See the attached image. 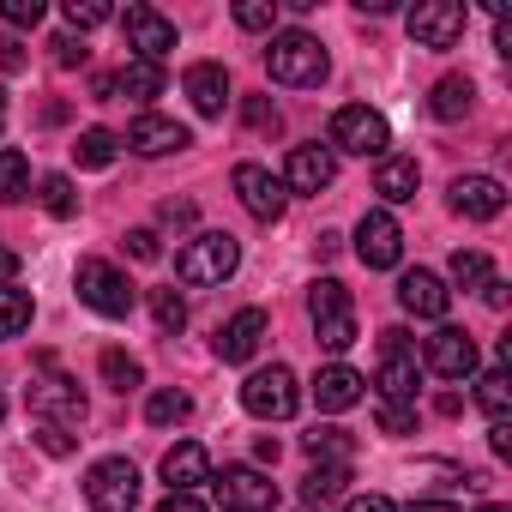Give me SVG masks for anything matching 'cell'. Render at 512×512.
<instances>
[{
    "mask_svg": "<svg viewBox=\"0 0 512 512\" xmlns=\"http://www.w3.org/2000/svg\"><path fill=\"white\" fill-rule=\"evenodd\" d=\"M386 145H392V127H386V115L380 109H368V103H344L338 115H332V157L338 151H350V157H386Z\"/></svg>",
    "mask_w": 512,
    "mask_h": 512,
    "instance_id": "cell-4",
    "label": "cell"
},
{
    "mask_svg": "<svg viewBox=\"0 0 512 512\" xmlns=\"http://www.w3.org/2000/svg\"><path fill=\"white\" fill-rule=\"evenodd\" d=\"M25 193H31V157L13 151V145H0V199L19 205Z\"/></svg>",
    "mask_w": 512,
    "mask_h": 512,
    "instance_id": "cell-28",
    "label": "cell"
},
{
    "mask_svg": "<svg viewBox=\"0 0 512 512\" xmlns=\"http://www.w3.org/2000/svg\"><path fill=\"white\" fill-rule=\"evenodd\" d=\"M356 260H362L368 272H392V266L404 260V229H398V217H392L386 205L362 211V223H356Z\"/></svg>",
    "mask_w": 512,
    "mask_h": 512,
    "instance_id": "cell-8",
    "label": "cell"
},
{
    "mask_svg": "<svg viewBox=\"0 0 512 512\" xmlns=\"http://www.w3.org/2000/svg\"><path fill=\"white\" fill-rule=\"evenodd\" d=\"M0 121H7V91H0Z\"/></svg>",
    "mask_w": 512,
    "mask_h": 512,
    "instance_id": "cell-57",
    "label": "cell"
},
{
    "mask_svg": "<svg viewBox=\"0 0 512 512\" xmlns=\"http://www.w3.org/2000/svg\"><path fill=\"white\" fill-rule=\"evenodd\" d=\"M266 73H272L278 85H290V91H308V85H320V79L332 73V61H326V49H320L314 31H272V43H266Z\"/></svg>",
    "mask_w": 512,
    "mask_h": 512,
    "instance_id": "cell-1",
    "label": "cell"
},
{
    "mask_svg": "<svg viewBox=\"0 0 512 512\" xmlns=\"http://www.w3.org/2000/svg\"><path fill=\"white\" fill-rule=\"evenodd\" d=\"M247 127H278V109L266 97H247Z\"/></svg>",
    "mask_w": 512,
    "mask_h": 512,
    "instance_id": "cell-47",
    "label": "cell"
},
{
    "mask_svg": "<svg viewBox=\"0 0 512 512\" xmlns=\"http://www.w3.org/2000/svg\"><path fill=\"white\" fill-rule=\"evenodd\" d=\"M314 338H320V350L344 356V350L356 344V314H332V320H314Z\"/></svg>",
    "mask_w": 512,
    "mask_h": 512,
    "instance_id": "cell-35",
    "label": "cell"
},
{
    "mask_svg": "<svg viewBox=\"0 0 512 512\" xmlns=\"http://www.w3.org/2000/svg\"><path fill=\"white\" fill-rule=\"evenodd\" d=\"M115 151H121V139H115L109 127H85V133L73 139V157H79V169H109V163H115Z\"/></svg>",
    "mask_w": 512,
    "mask_h": 512,
    "instance_id": "cell-26",
    "label": "cell"
},
{
    "mask_svg": "<svg viewBox=\"0 0 512 512\" xmlns=\"http://www.w3.org/2000/svg\"><path fill=\"white\" fill-rule=\"evenodd\" d=\"M49 49H55V67H85V61H91V49H85L79 37H55Z\"/></svg>",
    "mask_w": 512,
    "mask_h": 512,
    "instance_id": "cell-43",
    "label": "cell"
},
{
    "mask_svg": "<svg viewBox=\"0 0 512 512\" xmlns=\"http://www.w3.org/2000/svg\"><path fill=\"white\" fill-rule=\"evenodd\" d=\"M115 13L103 7V0H67V25L73 31H97V25H109Z\"/></svg>",
    "mask_w": 512,
    "mask_h": 512,
    "instance_id": "cell-40",
    "label": "cell"
},
{
    "mask_svg": "<svg viewBox=\"0 0 512 512\" xmlns=\"http://www.w3.org/2000/svg\"><path fill=\"white\" fill-rule=\"evenodd\" d=\"M163 482H169V494H193L199 482H211V452H205L199 440L169 446V452H163Z\"/></svg>",
    "mask_w": 512,
    "mask_h": 512,
    "instance_id": "cell-18",
    "label": "cell"
},
{
    "mask_svg": "<svg viewBox=\"0 0 512 512\" xmlns=\"http://www.w3.org/2000/svg\"><path fill=\"white\" fill-rule=\"evenodd\" d=\"M73 284H79V302H85L91 314H103V320H127L133 302H139V290L127 284V272H115L109 260H79Z\"/></svg>",
    "mask_w": 512,
    "mask_h": 512,
    "instance_id": "cell-3",
    "label": "cell"
},
{
    "mask_svg": "<svg viewBox=\"0 0 512 512\" xmlns=\"http://www.w3.org/2000/svg\"><path fill=\"white\" fill-rule=\"evenodd\" d=\"M0 422H7V398H0Z\"/></svg>",
    "mask_w": 512,
    "mask_h": 512,
    "instance_id": "cell-58",
    "label": "cell"
},
{
    "mask_svg": "<svg viewBox=\"0 0 512 512\" xmlns=\"http://www.w3.org/2000/svg\"><path fill=\"white\" fill-rule=\"evenodd\" d=\"M31 296L25 290H13V284H0V338H19L25 326H31Z\"/></svg>",
    "mask_w": 512,
    "mask_h": 512,
    "instance_id": "cell-33",
    "label": "cell"
},
{
    "mask_svg": "<svg viewBox=\"0 0 512 512\" xmlns=\"http://www.w3.org/2000/svg\"><path fill=\"white\" fill-rule=\"evenodd\" d=\"M235 193H241V205L260 217V223H278L284 217V205H290V193H284V181L272 175V169H260V163H235Z\"/></svg>",
    "mask_w": 512,
    "mask_h": 512,
    "instance_id": "cell-12",
    "label": "cell"
},
{
    "mask_svg": "<svg viewBox=\"0 0 512 512\" xmlns=\"http://www.w3.org/2000/svg\"><path fill=\"white\" fill-rule=\"evenodd\" d=\"M470 103H476V85H470L464 73H446V79L428 91V109H434L440 121H464V115H470Z\"/></svg>",
    "mask_w": 512,
    "mask_h": 512,
    "instance_id": "cell-24",
    "label": "cell"
},
{
    "mask_svg": "<svg viewBox=\"0 0 512 512\" xmlns=\"http://www.w3.org/2000/svg\"><path fill=\"white\" fill-rule=\"evenodd\" d=\"M374 386H380L386 404H416V386H422V362H416V350H410V356H386L380 374H374Z\"/></svg>",
    "mask_w": 512,
    "mask_h": 512,
    "instance_id": "cell-23",
    "label": "cell"
},
{
    "mask_svg": "<svg viewBox=\"0 0 512 512\" xmlns=\"http://www.w3.org/2000/svg\"><path fill=\"white\" fill-rule=\"evenodd\" d=\"M404 25H410L416 49H452V43L464 37L470 13L458 7V0H416V7L404 13Z\"/></svg>",
    "mask_w": 512,
    "mask_h": 512,
    "instance_id": "cell-9",
    "label": "cell"
},
{
    "mask_svg": "<svg viewBox=\"0 0 512 512\" xmlns=\"http://www.w3.org/2000/svg\"><path fill=\"white\" fill-rule=\"evenodd\" d=\"M31 416L49 422V428H79V422H85V392H79V380H67V374L31 380Z\"/></svg>",
    "mask_w": 512,
    "mask_h": 512,
    "instance_id": "cell-10",
    "label": "cell"
},
{
    "mask_svg": "<svg viewBox=\"0 0 512 512\" xmlns=\"http://www.w3.org/2000/svg\"><path fill=\"white\" fill-rule=\"evenodd\" d=\"M410 512H458V506H452V500H416Z\"/></svg>",
    "mask_w": 512,
    "mask_h": 512,
    "instance_id": "cell-55",
    "label": "cell"
},
{
    "mask_svg": "<svg viewBox=\"0 0 512 512\" xmlns=\"http://www.w3.org/2000/svg\"><path fill=\"white\" fill-rule=\"evenodd\" d=\"M151 320H157V332H181V326H187L181 290H151Z\"/></svg>",
    "mask_w": 512,
    "mask_h": 512,
    "instance_id": "cell-37",
    "label": "cell"
},
{
    "mask_svg": "<svg viewBox=\"0 0 512 512\" xmlns=\"http://www.w3.org/2000/svg\"><path fill=\"white\" fill-rule=\"evenodd\" d=\"M344 482H350V464H314V470L302 476V500H308V506L338 500V494H344Z\"/></svg>",
    "mask_w": 512,
    "mask_h": 512,
    "instance_id": "cell-29",
    "label": "cell"
},
{
    "mask_svg": "<svg viewBox=\"0 0 512 512\" xmlns=\"http://www.w3.org/2000/svg\"><path fill=\"white\" fill-rule=\"evenodd\" d=\"M163 223H193V205H187V199H169V205H163Z\"/></svg>",
    "mask_w": 512,
    "mask_h": 512,
    "instance_id": "cell-51",
    "label": "cell"
},
{
    "mask_svg": "<svg viewBox=\"0 0 512 512\" xmlns=\"http://www.w3.org/2000/svg\"><path fill=\"white\" fill-rule=\"evenodd\" d=\"M127 253H133V260H157V229H127Z\"/></svg>",
    "mask_w": 512,
    "mask_h": 512,
    "instance_id": "cell-45",
    "label": "cell"
},
{
    "mask_svg": "<svg viewBox=\"0 0 512 512\" xmlns=\"http://www.w3.org/2000/svg\"><path fill=\"white\" fill-rule=\"evenodd\" d=\"M43 205H49V217H79L73 181H67V175H43Z\"/></svg>",
    "mask_w": 512,
    "mask_h": 512,
    "instance_id": "cell-38",
    "label": "cell"
},
{
    "mask_svg": "<svg viewBox=\"0 0 512 512\" xmlns=\"http://www.w3.org/2000/svg\"><path fill=\"white\" fill-rule=\"evenodd\" d=\"M476 512H512V506H500V500H488V506H476Z\"/></svg>",
    "mask_w": 512,
    "mask_h": 512,
    "instance_id": "cell-56",
    "label": "cell"
},
{
    "mask_svg": "<svg viewBox=\"0 0 512 512\" xmlns=\"http://www.w3.org/2000/svg\"><path fill=\"white\" fill-rule=\"evenodd\" d=\"M115 97H133V103L163 97V67H151V61H127V67L115 73Z\"/></svg>",
    "mask_w": 512,
    "mask_h": 512,
    "instance_id": "cell-25",
    "label": "cell"
},
{
    "mask_svg": "<svg viewBox=\"0 0 512 512\" xmlns=\"http://www.w3.org/2000/svg\"><path fill=\"white\" fill-rule=\"evenodd\" d=\"M422 362L440 374V380H470L476 368H482V356H476V344L458 332V326H440L434 338H428V350H422Z\"/></svg>",
    "mask_w": 512,
    "mask_h": 512,
    "instance_id": "cell-13",
    "label": "cell"
},
{
    "mask_svg": "<svg viewBox=\"0 0 512 512\" xmlns=\"http://www.w3.org/2000/svg\"><path fill=\"white\" fill-rule=\"evenodd\" d=\"M308 314H314V320H332V314H356V308H350V290H344L338 278H320V284L308 290Z\"/></svg>",
    "mask_w": 512,
    "mask_h": 512,
    "instance_id": "cell-34",
    "label": "cell"
},
{
    "mask_svg": "<svg viewBox=\"0 0 512 512\" xmlns=\"http://www.w3.org/2000/svg\"><path fill=\"white\" fill-rule=\"evenodd\" d=\"M488 278H494V266H488L482 247H458V253H452V284H458V290H482Z\"/></svg>",
    "mask_w": 512,
    "mask_h": 512,
    "instance_id": "cell-31",
    "label": "cell"
},
{
    "mask_svg": "<svg viewBox=\"0 0 512 512\" xmlns=\"http://www.w3.org/2000/svg\"><path fill=\"white\" fill-rule=\"evenodd\" d=\"M416 187H422V169H416V157H380V169H374V193L386 199V205H404V199H416Z\"/></svg>",
    "mask_w": 512,
    "mask_h": 512,
    "instance_id": "cell-22",
    "label": "cell"
},
{
    "mask_svg": "<svg viewBox=\"0 0 512 512\" xmlns=\"http://www.w3.org/2000/svg\"><path fill=\"white\" fill-rule=\"evenodd\" d=\"M37 446H43L49 458H67V452H73V434H67V428H49V422H43V428H37Z\"/></svg>",
    "mask_w": 512,
    "mask_h": 512,
    "instance_id": "cell-44",
    "label": "cell"
},
{
    "mask_svg": "<svg viewBox=\"0 0 512 512\" xmlns=\"http://www.w3.org/2000/svg\"><path fill=\"white\" fill-rule=\"evenodd\" d=\"M103 380H109V392H121V398H127L145 374H139V362H133L127 350H103Z\"/></svg>",
    "mask_w": 512,
    "mask_h": 512,
    "instance_id": "cell-36",
    "label": "cell"
},
{
    "mask_svg": "<svg viewBox=\"0 0 512 512\" xmlns=\"http://www.w3.org/2000/svg\"><path fill=\"white\" fill-rule=\"evenodd\" d=\"M302 446H308L314 464H350L356 458V440L344 428H314V434H302Z\"/></svg>",
    "mask_w": 512,
    "mask_h": 512,
    "instance_id": "cell-27",
    "label": "cell"
},
{
    "mask_svg": "<svg viewBox=\"0 0 512 512\" xmlns=\"http://www.w3.org/2000/svg\"><path fill=\"white\" fill-rule=\"evenodd\" d=\"M235 266H241V241L223 235V229H205V235H193V241L175 253V278L193 284V290H211V284L235 278Z\"/></svg>",
    "mask_w": 512,
    "mask_h": 512,
    "instance_id": "cell-2",
    "label": "cell"
},
{
    "mask_svg": "<svg viewBox=\"0 0 512 512\" xmlns=\"http://www.w3.org/2000/svg\"><path fill=\"white\" fill-rule=\"evenodd\" d=\"M260 344H266V308H241V314L217 332V356H223V362H247Z\"/></svg>",
    "mask_w": 512,
    "mask_h": 512,
    "instance_id": "cell-19",
    "label": "cell"
},
{
    "mask_svg": "<svg viewBox=\"0 0 512 512\" xmlns=\"http://www.w3.org/2000/svg\"><path fill=\"white\" fill-rule=\"evenodd\" d=\"M121 31H127V49H139L133 61L163 67V55L175 49V19H163L157 7H127L121 13Z\"/></svg>",
    "mask_w": 512,
    "mask_h": 512,
    "instance_id": "cell-11",
    "label": "cell"
},
{
    "mask_svg": "<svg viewBox=\"0 0 512 512\" xmlns=\"http://www.w3.org/2000/svg\"><path fill=\"white\" fill-rule=\"evenodd\" d=\"M187 416H193V398L175 392V386L151 392V404H145V422H151V428H175V422H187Z\"/></svg>",
    "mask_w": 512,
    "mask_h": 512,
    "instance_id": "cell-30",
    "label": "cell"
},
{
    "mask_svg": "<svg viewBox=\"0 0 512 512\" xmlns=\"http://www.w3.org/2000/svg\"><path fill=\"white\" fill-rule=\"evenodd\" d=\"M181 85H187V97H193L199 115H223V109H229V73H223L217 61H193Z\"/></svg>",
    "mask_w": 512,
    "mask_h": 512,
    "instance_id": "cell-20",
    "label": "cell"
},
{
    "mask_svg": "<svg viewBox=\"0 0 512 512\" xmlns=\"http://www.w3.org/2000/svg\"><path fill=\"white\" fill-rule=\"evenodd\" d=\"M476 404L488 410V422H506V404H512V380H506V368H488V374L476 380Z\"/></svg>",
    "mask_w": 512,
    "mask_h": 512,
    "instance_id": "cell-32",
    "label": "cell"
},
{
    "mask_svg": "<svg viewBox=\"0 0 512 512\" xmlns=\"http://www.w3.org/2000/svg\"><path fill=\"white\" fill-rule=\"evenodd\" d=\"M314 404H320L326 416H338V410L362 404V374H356V368H344V362L320 368V380H314Z\"/></svg>",
    "mask_w": 512,
    "mask_h": 512,
    "instance_id": "cell-21",
    "label": "cell"
},
{
    "mask_svg": "<svg viewBox=\"0 0 512 512\" xmlns=\"http://www.w3.org/2000/svg\"><path fill=\"white\" fill-rule=\"evenodd\" d=\"M85 506L91 512H133L139 506V470H133V458H97L85 470Z\"/></svg>",
    "mask_w": 512,
    "mask_h": 512,
    "instance_id": "cell-7",
    "label": "cell"
},
{
    "mask_svg": "<svg viewBox=\"0 0 512 512\" xmlns=\"http://www.w3.org/2000/svg\"><path fill=\"white\" fill-rule=\"evenodd\" d=\"M452 211L470 217V223H488V217L506 211V187L494 175H458L452 181Z\"/></svg>",
    "mask_w": 512,
    "mask_h": 512,
    "instance_id": "cell-15",
    "label": "cell"
},
{
    "mask_svg": "<svg viewBox=\"0 0 512 512\" xmlns=\"http://www.w3.org/2000/svg\"><path fill=\"white\" fill-rule=\"evenodd\" d=\"M235 25H241V31H272V25H278V0H241V7H235Z\"/></svg>",
    "mask_w": 512,
    "mask_h": 512,
    "instance_id": "cell-39",
    "label": "cell"
},
{
    "mask_svg": "<svg viewBox=\"0 0 512 512\" xmlns=\"http://www.w3.org/2000/svg\"><path fill=\"white\" fill-rule=\"evenodd\" d=\"M157 512H211V506H205L199 494H163V500H157Z\"/></svg>",
    "mask_w": 512,
    "mask_h": 512,
    "instance_id": "cell-46",
    "label": "cell"
},
{
    "mask_svg": "<svg viewBox=\"0 0 512 512\" xmlns=\"http://www.w3.org/2000/svg\"><path fill=\"white\" fill-rule=\"evenodd\" d=\"M13 278H19V253L0 241V284H13Z\"/></svg>",
    "mask_w": 512,
    "mask_h": 512,
    "instance_id": "cell-50",
    "label": "cell"
},
{
    "mask_svg": "<svg viewBox=\"0 0 512 512\" xmlns=\"http://www.w3.org/2000/svg\"><path fill=\"white\" fill-rule=\"evenodd\" d=\"M482 302H488V308H506V284H500V278H488V284H482Z\"/></svg>",
    "mask_w": 512,
    "mask_h": 512,
    "instance_id": "cell-53",
    "label": "cell"
},
{
    "mask_svg": "<svg viewBox=\"0 0 512 512\" xmlns=\"http://www.w3.org/2000/svg\"><path fill=\"white\" fill-rule=\"evenodd\" d=\"M241 404H247V416H260V422H290V416L302 410L296 374H290L284 362H272V368H260V374H247Z\"/></svg>",
    "mask_w": 512,
    "mask_h": 512,
    "instance_id": "cell-5",
    "label": "cell"
},
{
    "mask_svg": "<svg viewBox=\"0 0 512 512\" xmlns=\"http://www.w3.org/2000/svg\"><path fill=\"white\" fill-rule=\"evenodd\" d=\"M398 308L416 314V320H446L452 290H446L434 272H404V278H398Z\"/></svg>",
    "mask_w": 512,
    "mask_h": 512,
    "instance_id": "cell-17",
    "label": "cell"
},
{
    "mask_svg": "<svg viewBox=\"0 0 512 512\" xmlns=\"http://www.w3.org/2000/svg\"><path fill=\"white\" fill-rule=\"evenodd\" d=\"M253 458H260V464H278V440H272V434H266V440H260V446H253Z\"/></svg>",
    "mask_w": 512,
    "mask_h": 512,
    "instance_id": "cell-54",
    "label": "cell"
},
{
    "mask_svg": "<svg viewBox=\"0 0 512 512\" xmlns=\"http://www.w3.org/2000/svg\"><path fill=\"white\" fill-rule=\"evenodd\" d=\"M380 434H416V404H380Z\"/></svg>",
    "mask_w": 512,
    "mask_h": 512,
    "instance_id": "cell-42",
    "label": "cell"
},
{
    "mask_svg": "<svg viewBox=\"0 0 512 512\" xmlns=\"http://www.w3.org/2000/svg\"><path fill=\"white\" fill-rule=\"evenodd\" d=\"M488 446L506 458V452H512V428H506V422H494V428H488Z\"/></svg>",
    "mask_w": 512,
    "mask_h": 512,
    "instance_id": "cell-52",
    "label": "cell"
},
{
    "mask_svg": "<svg viewBox=\"0 0 512 512\" xmlns=\"http://www.w3.org/2000/svg\"><path fill=\"white\" fill-rule=\"evenodd\" d=\"M211 494L223 512H272L278 506V482L260 464H223V476H211Z\"/></svg>",
    "mask_w": 512,
    "mask_h": 512,
    "instance_id": "cell-6",
    "label": "cell"
},
{
    "mask_svg": "<svg viewBox=\"0 0 512 512\" xmlns=\"http://www.w3.org/2000/svg\"><path fill=\"white\" fill-rule=\"evenodd\" d=\"M19 67H25V49L13 37H0V73H19Z\"/></svg>",
    "mask_w": 512,
    "mask_h": 512,
    "instance_id": "cell-49",
    "label": "cell"
},
{
    "mask_svg": "<svg viewBox=\"0 0 512 512\" xmlns=\"http://www.w3.org/2000/svg\"><path fill=\"white\" fill-rule=\"evenodd\" d=\"M0 19L19 25V31H37L43 25V0H0Z\"/></svg>",
    "mask_w": 512,
    "mask_h": 512,
    "instance_id": "cell-41",
    "label": "cell"
},
{
    "mask_svg": "<svg viewBox=\"0 0 512 512\" xmlns=\"http://www.w3.org/2000/svg\"><path fill=\"white\" fill-rule=\"evenodd\" d=\"M127 145H133L139 157H169V151H187L193 133H187L181 121H169V115H139V121L127 127Z\"/></svg>",
    "mask_w": 512,
    "mask_h": 512,
    "instance_id": "cell-16",
    "label": "cell"
},
{
    "mask_svg": "<svg viewBox=\"0 0 512 512\" xmlns=\"http://www.w3.org/2000/svg\"><path fill=\"white\" fill-rule=\"evenodd\" d=\"M344 512H398L386 494H356V500H344Z\"/></svg>",
    "mask_w": 512,
    "mask_h": 512,
    "instance_id": "cell-48",
    "label": "cell"
},
{
    "mask_svg": "<svg viewBox=\"0 0 512 512\" xmlns=\"http://www.w3.org/2000/svg\"><path fill=\"white\" fill-rule=\"evenodd\" d=\"M332 175H338V157L326 145H296L290 163H284V187L290 193H326Z\"/></svg>",
    "mask_w": 512,
    "mask_h": 512,
    "instance_id": "cell-14",
    "label": "cell"
}]
</instances>
